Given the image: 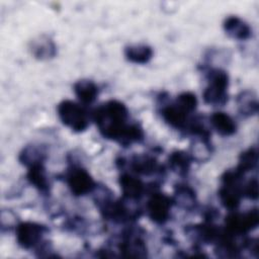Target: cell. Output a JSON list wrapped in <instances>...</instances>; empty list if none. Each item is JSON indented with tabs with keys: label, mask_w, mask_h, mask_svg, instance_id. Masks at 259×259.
<instances>
[{
	"label": "cell",
	"mask_w": 259,
	"mask_h": 259,
	"mask_svg": "<svg viewBox=\"0 0 259 259\" xmlns=\"http://www.w3.org/2000/svg\"><path fill=\"white\" fill-rule=\"evenodd\" d=\"M93 118L100 134L121 145H131L144 138L143 128L138 123H130L127 107L118 100H109L99 106Z\"/></svg>",
	"instance_id": "1"
},
{
	"label": "cell",
	"mask_w": 259,
	"mask_h": 259,
	"mask_svg": "<svg viewBox=\"0 0 259 259\" xmlns=\"http://www.w3.org/2000/svg\"><path fill=\"white\" fill-rule=\"evenodd\" d=\"M242 174L237 169L226 171L222 176V186L219 190V197L222 204L230 209H236L241 201L243 195V186H242Z\"/></svg>",
	"instance_id": "2"
},
{
	"label": "cell",
	"mask_w": 259,
	"mask_h": 259,
	"mask_svg": "<svg viewBox=\"0 0 259 259\" xmlns=\"http://www.w3.org/2000/svg\"><path fill=\"white\" fill-rule=\"evenodd\" d=\"M207 86L203 91V100L210 105H224L228 100L229 76L222 69H211L207 73Z\"/></svg>",
	"instance_id": "3"
},
{
	"label": "cell",
	"mask_w": 259,
	"mask_h": 259,
	"mask_svg": "<svg viewBox=\"0 0 259 259\" xmlns=\"http://www.w3.org/2000/svg\"><path fill=\"white\" fill-rule=\"evenodd\" d=\"M57 112L60 120L67 127L76 133L85 131L89 124L86 110L72 100H63L58 104Z\"/></svg>",
	"instance_id": "4"
},
{
	"label": "cell",
	"mask_w": 259,
	"mask_h": 259,
	"mask_svg": "<svg viewBox=\"0 0 259 259\" xmlns=\"http://www.w3.org/2000/svg\"><path fill=\"white\" fill-rule=\"evenodd\" d=\"M48 228L34 222H23L16 226L15 235L17 244L25 250L38 248L44 243V236Z\"/></svg>",
	"instance_id": "5"
},
{
	"label": "cell",
	"mask_w": 259,
	"mask_h": 259,
	"mask_svg": "<svg viewBox=\"0 0 259 259\" xmlns=\"http://www.w3.org/2000/svg\"><path fill=\"white\" fill-rule=\"evenodd\" d=\"M258 209H250L245 213L233 212L226 219V233L232 236H243L258 227Z\"/></svg>",
	"instance_id": "6"
},
{
	"label": "cell",
	"mask_w": 259,
	"mask_h": 259,
	"mask_svg": "<svg viewBox=\"0 0 259 259\" xmlns=\"http://www.w3.org/2000/svg\"><path fill=\"white\" fill-rule=\"evenodd\" d=\"M172 204L173 200L171 197L161 192H155L147 202L148 217L155 224L164 225L170 218Z\"/></svg>",
	"instance_id": "7"
},
{
	"label": "cell",
	"mask_w": 259,
	"mask_h": 259,
	"mask_svg": "<svg viewBox=\"0 0 259 259\" xmlns=\"http://www.w3.org/2000/svg\"><path fill=\"white\" fill-rule=\"evenodd\" d=\"M67 185L76 196H83L96 189V183L87 170L81 167H74L67 175Z\"/></svg>",
	"instance_id": "8"
},
{
	"label": "cell",
	"mask_w": 259,
	"mask_h": 259,
	"mask_svg": "<svg viewBox=\"0 0 259 259\" xmlns=\"http://www.w3.org/2000/svg\"><path fill=\"white\" fill-rule=\"evenodd\" d=\"M29 51L35 59L47 61L56 57L57 46L50 35L42 33L30 40Z\"/></svg>",
	"instance_id": "9"
},
{
	"label": "cell",
	"mask_w": 259,
	"mask_h": 259,
	"mask_svg": "<svg viewBox=\"0 0 259 259\" xmlns=\"http://www.w3.org/2000/svg\"><path fill=\"white\" fill-rule=\"evenodd\" d=\"M223 27L225 32L234 39L246 40L252 35V29L250 25L245 20L236 15L228 16L223 23Z\"/></svg>",
	"instance_id": "10"
},
{
	"label": "cell",
	"mask_w": 259,
	"mask_h": 259,
	"mask_svg": "<svg viewBox=\"0 0 259 259\" xmlns=\"http://www.w3.org/2000/svg\"><path fill=\"white\" fill-rule=\"evenodd\" d=\"M119 185L123 197L127 200L140 199L145 190V185L140 178L126 173L119 177Z\"/></svg>",
	"instance_id": "11"
},
{
	"label": "cell",
	"mask_w": 259,
	"mask_h": 259,
	"mask_svg": "<svg viewBox=\"0 0 259 259\" xmlns=\"http://www.w3.org/2000/svg\"><path fill=\"white\" fill-rule=\"evenodd\" d=\"M189 114V112L184 110L175 102L164 106L162 109V116L164 120L170 126L177 130H181L186 126Z\"/></svg>",
	"instance_id": "12"
},
{
	"label": "cell",
	"mask_w": 259,
	"mask_h": 259,
	"mask_svg": "<svg viewBox=\"0 0 259 259\" xmlns=\"http://www.w3.org/2000/svg\"><path fill=\"white\" fill-rule=\"evenodd\" d=\"M209 121L214 131L223 137L233 136L237 132L235 120L226 112H213L209 117Z\"/></svg>",
	"instance_id": "13"
},
{
	"label": "cell",
	"mask_w": 259,
	"mask_h": 259,
	"mask_svg": "<svg viewBox=\"0 0 259 259\" xmlns=\"http://www.w3.org/2000/svg\"><path fill=\"white\" fill-rule=\"evenodd\" d=\"M47 159V150L41 145L31 144L23 148L19 154V162L25 167H30L36 164H44Z\"/></svg>",
	"instance_id": "14"
},
{
	"label": "cell",
	"mask_w": 259,
	"mask_h": 259,
	"mask_svg": "<svg viewBox=\"0 0 259 259\" xmlns=\"http://www.w3.org/2000/svg\"><path fill=\"white\" fill-rule=\"evenodd\" d=\"M153 49L146 44L130 45L124 49L125 59L134 64L144 65L150 62L153 58Z\"/></svg>",
	"instance_id": "15"
},
{
	"label": "cell",
	"mask_w": 259,
	"mask_h": 259,
	"mask_svg": "<svg viewBox=\"0 0 259 259\" xmlns=\"http://www.w3.org/2000/svg\"><path fill=\"white\" fill-rule=\"evenodd\" d=\"M74 92L77 98L84 104L94 102L99 94L98 86L94 81L89 79H81L74 84Z\"/></svg>",
	"instance_id": "16"
},
{
	"label": "cell",
	"mask_w": 259,
	"mask_h": 259,
	"mask_svg": "<svg viewBox=\"0 0 259 259\" xmlns=\"http://www.w3.org/2000/svg\"><path fill=\"white\" fill-rule=\"evenodd\" d=\"M172 200L173 203L177 204L180 208L185 210H191L196 205L195 191L189 185L178 184L175 187Z\"/></svg>",
	"instance_id": "17"
},
{
	"label": "cell",
	"mask_w": 259,
	"mask_h": 259,
	"mask_svg": "<svg viewBox=\"0 0 259 259\" xmlns=\"http://www.w3.org/2000/svg\"><path fill=\"white\" fill-rule=\"evenodd\" d=\"M236 103L239 112L243 116L249 117L258 112L257 95L252 90H244L240 92L236 98Z\"/></svg>",
	"instance_id": "18"
},
{
	"label": "cell",
	"mask_w": 259,
	"mask_h": 259,
	"mask_svg": "<svg viewBox=\"0 0 259 259\" xmlns=\"http://www.w3.org/2000/svg\"><path fill=\"white\" fill-rule=\"evenodd\" d=\"M27 180L41 193H48L50 190V182L47 176L44 164H36L27 168Z\"/></svg>",
	"instance_id": "19"
},
{
	"label": "cell",
	"mask_w": 259,
	"mask_h": 259,
	"mask_svg": "<svg viewBox=\"0 0 259 259\" xmlns=\"http://www.w3.org/2000/svg\"><path fill=\"white\" fill-rule=\"evenodd\" d=\"M120 253L126 257H144L146 256V246L139 237L126 236L119 244Z\"/></svg>",
	"instance_id": "20"
},
{
	"label": "cell",
	"mask_w": 259,
	"mask_h": 259,
	"mask_svg": "<svg viewBox=\"0 0 259 259\" xmlns=\"http://www.w3.org/2000/svg\"><path fill=\"white\" fill-rule=\"evenodd\" d=\"M189 155L192 160L197 162L206 161L211 155L208 136H196V139L190 145Z\"/></svg>",
	"instance_id": "21"
},
{
	"label": "cell",
	"mask_w": 259,
	"mask_h": 259,
	"mask_svg": "<svg viewBox=\"0 0 259 259\" xmlns=\"http://www.w3.org/2000/svg\"><path fill=\"white\" fill-rule=\"evenodd\" d=\"M191 160L192 159L188 153L184 151H175L169 156L168 163L173 172L182 176L188 173Z\"/></svg>",
	"instance_id": "22"
},
{
	"label": "cell",
	"mask_w": 259,
	"mask_h": 259,
	"mask_svg": "<svg viewBox=\"0 0 259 259\" xmlns=\"http://www.w3.org/2000/svg\"><path fill=\"white\" fill-rule=\"evenodd\" d=\"M158 167V162L155 158L151 156H137L132 161V168L138 174H154L157 171Z\"/></svg>",
	"instance_id": "23"
},
{
	"label": "cell",
	"mask_w": 259,
	"mask_h": 259,
	"mask_svg": "<svg viewBox=\"0 0 259 259\" xmlns=\"http://www.w3.org/2000/svg\"><path fill=\"white\" fill-rule=\"evenodd\" d=\"M258 164V151L256 147H251L248 150L241 153L239 157V163L237 170L245 174L249 171H252L257 167Z\"/></svg>",
	"instance_id": "24"
},
{
	"label": "cell",
	"mask_w": 259,
	"mask_h": 259,
	"mask_svg": "<svg viewBox=\"0 0 259 259\" xmlns=\"http://www.w3.org/2000/svg\"><path fill=\"white\" fill-rule=\"evenodd\" d=\"M174 102L189 113H192L197 105L196 96L191 92H183L179 94Z\"/></svg>",
	"instance_id": "25"
},
{
	"label": "cell",
	"mask_w": 259,
	"mask_h": 259,
	"mask_svg": "<svg viewBox=\"0 0 259 259\" xmlns=\"http://www.w3.org/2000/svg\"><path fill=\"white\" fill-rule=\"evenodd\" d=\"M243 195L247 196L250 199L256 200L258 198V180L253 178L247 182L243 187Z\"/></svg>",
	"instance_id": "26"
}]
</instances>
